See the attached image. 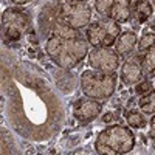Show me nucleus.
Returning <instances> with one entry per match:
<instances>
[{
    "instance_id": "obj_11",
    "label": "nucleus",
    "mask_w": 155,
    "mask_h": 155,
    "mask_svg": "<svg viewBox=\"0 0 155 155\" xmlns=\"http://www.w3.org/2000/svg\"><path fill=\"white\" fill-rule=\"evenodd\" d=\"M138 45V36L134 31H124L115 42V51L120 56H129Z\"/></svg>"
},
{
    "instance_id": "obj_13",
    "label": "nucleus",
    "mask_w": 155,
    "mask_h": 155,
    "mask_svg": "<svg viewBox=\"0 0 155 155\" xmlns=\"http://www.w3.org/2000/svg\"><path fill=\"white\" fill-rule=\"evenodd\" d=\"M141 67H143L144 76L155 78V45L143 53V56H141Z\"/></svg>"
},
{
    "instance_id": "obj_15",
    "label": "nucleus",
    "mask_w": 155,
    "mask_h": 155,
    "mask_svg": "<svg viewBox=\"0 0 155 155\" xmlns=\"http://www.w3.org/2000/svg\"><path fill=\"white\" fill-rule=\"evenodd\" d=\"M126 121L130 129H143L146 126L144 115L138 110H129L126 112Z\"/></svg>"
},
{
    "instance_id": "obj_1",
    "label": "nucleus",
    "mask_w": 155,
    "mask_h": 155,
    "mask_svg": "<svg viewBox=\"0 0 155 155\" xmlns=\"http://www.w3.org/2000/svg\"><path fill=\"white\" fill-rule=\"evenodd\" d=\"M45 51L58 67L71 70L88 54V42L81 37L78 30L61 20L56 23L53 34L48 37Z\"/></svg>"
},
{
    "instance_id": "obj_18",
    "label": "nucleus",
    "mask_w": 155,
    "mask_h": 155,
    "mask_svg": "<svg viewBox=\"0 0 155 155\" xmlns=\"http://www.w3.org/2000/svg\"><path fill=\"white\" fill-rule=\"evenodd\" d=\"M14 5H27V3H30V2H33V0H11Z\"/></svg>"
},
{
    "instance_id": "obj_14",
    "label": "nucleus",
    "mask_w": 155,
    "mask_h": 155,
    "mask_svg": "<svg viewBox=\"0 0 155 155\" xmlns=\"http://www.w3.org/2000/svg\"><path fill=\"white\" fill-rule=\"evenodd\" d=\"M138 107H140L141 112L146 113V115H153L155 113V90H150L149 93L140 96Z\"/></svg>"
},
{
    "instance_id": "obj_12",
    "label": "nucleus",
    "mask_w": 155,
    "mask_h": 155,
    "mask_svg": "<svg viewBox=\"0 0 155 155\" xmlns=\"http://www.w3.org/2000/svg\"><path fill=\"white\" fill-rule=\"evenodd\" d=\"M152 12L153 8L149 0H134L132 2V14L138 23H144L147 19H150Z\"/></svg>"
},
{
    "instance_id": "obj_4",
    "label": "nucleus",
    "mask_w": 155,
    "mask_h": 155,
    "mask_svg": "<svg viewBox=\"0 0 155 155\" xmlns=\"http://www.w3.org/2000/svg\"><path fill=\"white\" fill-rule=\"evenodd\" d=\"M121 34V27L110 19H99L88 23L85 31V41L93 48L99 47H112Z\"/></svg>"
},
{
    "instance_id": "obj_8",
    "label": "nucleus",
    "mask_w": 155,
    "mask_h": 155,
    "mask_svg": "<svg viewBox=\"0 0 155 155\" xmlns=\"http://www.w3.org/2000/svg\"><path fill=\"white\" fill-rule=\"evenodd\" d=\"M120 64H121V56L110 47L93 48L88 53V65L93 70L102 73H116Z\"/></svg>"
},
{
    "instance_id": "obj_3",
    "label": "nucleus",
    "mask_w": 155,
    "mask_h": 155,
    "mask_svg": "<svg viewBox=\"0 0 155 155\" xmlns=\"http://www.w3.org/2000/svg\"><path fill=\"white\" fill-rule=\"evenodd\" d=\"M116 88V74L102 73L98 70H85L81 74V90L88 98L98 101L107 99L115 93Z\"/></svg>"
},
{
    "instance_id": "obj_17",
    "label": "nucleus",
    "mask_w": 155,
    "mask_h": 155,
    "mask_svg": "<svg viewBox=\"0 0 155 155\" xmlns=\"http://www.w3.org/2000/svg\"><path fill=\"white\" fill-rule=\"evenodd\" d=\"M152 90V84H150V81H147V79H143V81H140L138 84H137V87H135V92L141 96V95H146V93H149Z\"/></svg>"
},
{
    "instance_id": "obj_20",
    "label": "nucleus",
    "mask_w": 155,
    "mask_h": 155,
    "mask_svg": "<svg viewBox=\"0 0 155 155\" xmlns=\"http://www.w3.org/2000/svg\"><path fill=\"white\" fill-rule=\"evenodd\" d=\"M64 2H87V0H64Z\"/></svg>"
},
{
    "instance_id": "obj_21",
    "label": "nucleus",
    "mask_w": 155,
    "mask_h": 155,
    "mask_svg": "<svg viewBox=\"0 0 155 155\" xmlns=\"http://www.w3.org/2000/svg\"><path fill=\"white\" fill-rule=\"evenodd\" d=\"M152 2H153V5H155V0H152Z\"/></svg>"
},
{
    "instance_id": "obj_7",
    "label": "nucleus",
    "mask_w": 155,
    "mask_h": 155,
    "mask_svg": "<svg viewBox=\"0 0 155 155\" xmlns=\"http://www.w3.org/2000/svg\"><path fill=\"white\" fill-rule=\"evenodd\" d=\"M134 0H95V9L104 19L124 23L132 14Z\"/></svg>"
},
{
    "instance_id": "obj_6",
    "label": "nucleus",
    "mask_w": 155,
    "mask_h": 155,
    "mask_svg": "<svg viewBox=\"0 0 155 155\" xmlns=\"http://www.w3.org/2000/svg\"><path fill=\"white\" fill-rule=\"evenodd\" d=\"M59 17L64 23L74 30L88 27L92 20V8L87 2H64L59 8Z\"/></svg>"
},
{
    "instance_id": "obj_10",
    "label": "nucleus",
    "mask_w": 155,
    "mask_h": 155,
    "mask_svg": "<svg viewBox=\"0 0 155 155\" xmlns=\"http://www.w3.org/2000/svg\"><path fill=\"white\" fill-rule=\"evenodd\" d=\"M120 79L124 85H137L140 81L144 79V71L141 67V58L130 56L126 58V61L121 65Z\"/></svg>"
},
{
    "instance_id": "obj_16",
    "label": "nucleus",
    "mask_w": 155,
    "mask_h": 155,
    "mask_svg": "<svg viewBox=\"0 0 155 155\" xmlns=\"http://www.w3.org/2000/svg\"><path fill=\"white\" fill-rule=\"evenodd\" d=\"M153 45H155V33H146L143 34V37L138 39V51L141 54L149 48H152Z\"/></svg>"
},
{
    "instance_id": "obj_5",
    "label": "nucleus",
    "mask_w": 155,
    "mask_h": 155,
    "mask_svg": "<svg viewBox=\"0 0 155 155\" xmlns=\"http://www.w3.org/2000/svg\"><path fill=\"white\" fill-rule=\"evenodd\" d=\"M30 30V17L19 8H6L2 14V31L6 41H19Z\"/></svg>"
},
{
    "instance_id": "obj_9",
    "label": "nucleus",
    "mask_w": 155,
    "mask_h": 155,
    "mask_svg": "<svg viewBox=\"0 0 155 155\" xmlns=\"http://www.w3.org/2000/svg\"><path fill=\"white\" fill-rule=\"evenodd\" d=\"M102 110V104L98 101V99H93V98H81L74 102L73 106V115L78 121L81 123H88L95 120L96 116L101 113Z\"/></svg>"
},
{
    "instance_id": "obj_19",
    "label": "nucleus",
    "mask_w": 155,
    "mask_h": 155,
    "mask_svg": "<svg viewBox=\"0 0 155 155\" xmlns=\"http://www.w3.org/2000/svg\"><path fill=\"white\" fill-rule=\"evenodd\" d=\"M150 130H152L150 134L155 135V113H153V118L150 120ZM153 138H155V137H153Z\"/></svg>"
},
{
    "instance_id": "obj_2",
    "label": "nucleus",
    "mask_w": 155,
    "mask_h": 155,
    "mask_svg": "<svg viewBox=\"0 0 155 155\" xmlns=\"http://www.w3.org/2000/svg\"><path fill=\"white\" fill-rule=\"evenodd\" d=\"M135 146V135L130 127L121 124H112L101 130L95 149L101 155H123L130 152Z\"/></svg>"
}]
</instances>
